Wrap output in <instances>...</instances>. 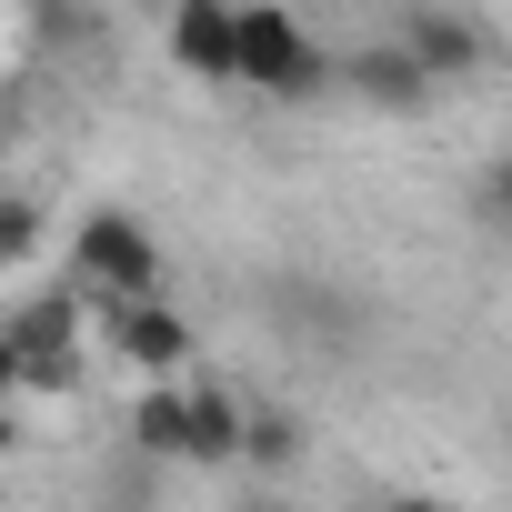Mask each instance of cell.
I'll return each mask as SVG.
<instances>
[{
  "instance_id": "obj_1",
  "label": "cell",
  "mask_w": 512,
  "mask_h": 512,
  "mask_svg": "<svg viewBox=\"0 0 512 512\" xmlns=\"http://www.w3.org/2000/svg\"><path fill=\"white\" fill-rule=\"evenodd\" d=\"M231 31H241V81L272 91V101H312L332 81V51L292 21V11H262V0H231Z\"/></svg>"
},
{
  "instance_id": "obj_2",
  "label": "cell",
  "mask_w": 512,
  "mask_h": 512,
  "mask_svg": "<svg viewBox=\"0 0 512 512\" xmlns=\"http://www.w3.org/2000/svg\"><path fill=\"white\" fill-rule=\"evenodd\" d=\"M71 282L81 292H151L161 282V241H151V221H131V211H91L81 231H71Z\"/></svg>"
},
{
  "instance_id": "obj_3",
  "label": "cell",
  "mask_w": 512,
  "mask_h": 512,
  "mask_svg": "<svg viewBox=\"0 0 512 512\" xmlns=\"http://www.w3.org/2000/svg\"><path fill=\"white\" fill-rule=\"evenodd\" d=\"M402 51H412L432 81H472V71L492 61V31H482L472 11H442V0H422V11L402 21Z\"/></svg>"
},
{
  "instance_id": "obj_4",
  "label": "cell",
  "mask_w": 512,
  "mask_h": 512,
  "mask_svg": "<svg viewBox=\"0 0 512 512\" xmlns=\"http://www.w3.org/2000/svg\"><path fill=\"white\" fill-rule=\"evenodd\" d=\"M111 342H121L131 372H181V362H191V322H181L161 292H121V302H111Z\"/></svg>"
},
{
  "instance_id": "obj_5",
  "label": "cell",
  "mask_w": 512,
  "mask_h": 512,
  "mask_svg": "<svg viewBox=\"0 0 512 512\" xmlns=\"http://www.w3.org/2000/svg\"><path fill=\"white\" fill-rule=\"evenodd\" d=\"M171 61L191 81H241V31H231V0H181L171 21Z\"/></svg>"
},
{
  "instance_id": "obj_6",
  "label": "cell",
  "mask_w": 512,
  "mask_h": 512,
  "mask_svg": "<svg viewBox=\"0 0 512 512\" xmlns=\"http://www.w3.org/2000/svg\"><path fill=\"white\" fill-rule=\"evenodd\" d=\"M332 81H352V91H362L372 111H422V101L442 91V81H432V71H422V61L402 51V41H372V51H352V61H342Z\"/></svg>"
},
{
  "instance_id": "obj_7",
  "label": "cell",
  "mask_w": 512,
  "mask_h": 512,
  "mask_svg": "<svg viewBox=\"0 0 512 512\" xmlns=\"http://www.w3.org/2000/svg\"><path fill=\"white\" fill-rule=\"evenodd\" d=\"M181 422H191L181 462H241V402L221 382H181Z\"/></svg>"
},
{
  "instance_id": "obj_8",
  "label": "cell",
  "mask_w": 512,
  "mask_h": 512,
  "mask_svg": "<svg viewBox=\"0 0 512 512\" xmlns=\"http://www.w3.org/2000/svg\"><path fill=\"white\" fill-rule=\"evenodd\" d=\"M131 442H141L151 462H181V452H191V422H181V382H161V372H151V392L131 402Z\"/></svg>"
},
{
  "instance_id": "obj_9",
  "label": "cell",
  "mask_w": 512,
  "mask_h": 512,
  "mask_svg": "<svg viewBox=\"0 0 512 512\" xmlns=\"http://www.w3.org/2000/svg\"><path fill=\"white\" fill-rule=\"evenodd\" d=\"M292 452H302V422H292V412H241V462L282 472Z\"/></svg>"
},
{
  "instance_id": "obj_10",
  "label": "cell",
  "mask_w": 512,
  "mask_h": 512,
  "mask_svg": "<svg viewBox=\"0 0 512 512\" xmlns=\"http://www.w3.org/2000/svg\"><path fill=\"white\" fill-rule=\"evenodd\" d=\"M71 332H81V302H61V292H51V302H31V312L11 322V342H21V352H71Z\"/></svg>"
},
{
  "instance_id": "obj_11",
  "label": "cell",
  "mask_w": 512,
  "mask_h": 512,
  "mask_svg": "<svg viewBox=\"0 0 512 512\" xmlns=\"http://www.w3.org/2000/svg\"><path fill=\"white\" fill-rule=\"evenodd\" d=\"M31 241H41V201L0 191V272H11V262H31Z\"/></svg>"
},
{
  "instance_id": "obj_12",
  "label": "cell",
  "mask_w": 512,
  "mask_h": 512,
  "mask_svg": "<svg viewBox=\"0 0 512 512\" xmlns=\"http://www.w3.org/2000/svg\"><path fill=\"white\" fill-rule=\"evenodd\" d=\"M0 392H21V342H11V322H0Z\"/></svg>"
},
{
  "instance_id": "obj_13",
  "label": "cell",
  "mask_w": 512,
  "mask_h": 512,
  "mask_svg": "<svg viewBox=\"0 0 512 512\" xmlns=\"http://www.w3.org/2000/svg\"><path fill=\"white\" fill-rule=\"evenodd\" d=\"M492 221H502V231H512V161H502V171H492Z\"/></svg>"
},
{
  "instance_id": "obj_14",
  "label": "cell",
  "mask_w": 512,
  "mask_h": 512,
  "mask_svg": "<svg viewBox=\"0 0 512 512\" xmlns=\"http://www.w3.org/2000/svg\"><path fill=\"white\" fill-rule=\"evenodd\" d=\"M372 512H442V502H422V492H392V502H372Z\"/></svg>"
},
{
  "instance_id": "obj_15",
  "label": "cell",
  "mask_w": 512,
  "mask_h": 512,
  "mask_svg": "<svg viewBox=\"0 0 512 512\" xmlns=\"http://www.w3.org/2000/svg\"><path fill=\"white\" fill-rule=\"evenodd\" d=\"M11 442H21V422H11V412H0V452H11Z\"/></svg>"
},
{
  "instance_id": "obj_16",
  "label": "cell",
  "mask_w": 512,
  "mask_h": 512,
  "mask_svg": "<svg viewBox=\"0 0 512 512\" xmlns=\"http://www.w3.org/2000/svg\"><path fill=\"white\" fill-rule=\"evenodd\" d=\"M251 512H292V502H251Z\"/></svg>"
}]
</instances>
